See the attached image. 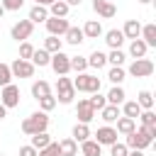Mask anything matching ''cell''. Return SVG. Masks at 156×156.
I'll use <instances>...</instances> for the list:
<instances>
[{"label": "cell", "mask_w": 156, "mask_h": 156, "mask_svg": "<svg viewBox=\"0 0 156 156\" xmlns=\"http://www.w3.org/2000/svg\"><path fill=\"white\" fill-rule=\"evenodd\" d=\"M46 127H49V117H46V112H41V110H37V112H32L29 117H24V122H22V132L24 134H39V132H46Z\"/></svg>", "instance_id": "cell-1"}, {"label": "cell", "mask_w": 156, "mask_h": 156, "mask_svg": "<svg viewBox=\"0 0 156 156\" xmlns=\"http://www.w3.org/2000/svg\"><path fill=\"white\" fill-rule=\"evenodd\" d=\"M73 90L76 93H100V78L98 76H93V73H78L73 80Z\"/></svg>", "instance_id": "cell-2"}, {"label": "cell", "mask_w": 156, "mask_h": 156, "mask_svg": "<svg viewBox=\"0 0 156 156\" xmlns=\"http://www.w3.org/2000/svg\"><path fill=\"white\" fill-rule=\"evenodd\" d=\"M73 98H76V90H73L71 78L58 76V80H56V102H61V105H71Z\"/></svg>", "instance_id": "cell-3"}, {"label": "cell", "mask_w": 156, "mask_h": 156, "mask_svg": "<svg viewBox=\"0 0 156 156\" xmlns=\"http://www.w3.org/2000/svg\"><path fill=\"white\" fill-rule=\"evenodd\" d=\"M127 73L134 76V78H149V76L154 73V61H151V58H134V61L129 63Z\"/></svg>", "instance_id": "cell-4"}, {"label": "cell", "mask_w": 156, "mask_h": 156, "mask_svg": "<svg viewBox=\"0 0 156 156\" xmlns=\"http://www.w3.org/2000/svg\"><path fill=\"white\" fill-rule=\"evenodd\" d=\"M32 32H34V24L29 22V20H20V22H15L12 24V29H10V37L15 39V41H27L29 37H32Z\"/></svg>", "instance_id": "cell-5"}, {"label": "cell", "mask_w": 156, "mask_h": 156, "mask_svg": "<svg viewBox=\"0 0 156 156\" xmlns=\"http://www.w3.org/2000/svg\"><path fill=\"white\" fill-rule=\"evenodd\" d=\"M49 66L54 68V73H56V76H68V73H71V56H68V54H63V51L51 54Z\"/></svg>", "instance_id": "cell-6"}, {"label": "cell", "mask_w": 156, "mask_h": 156, "mask_svg": "<svg viewBox=\"0 0 156 156\" xmlns=\"http://www.w3.org/2000/svg\"><path fill=\"white\" fill-rule=\"evenodd\" d=\"M10 71H12V78H32L37 68L32 66V61H22V58H15V61L10 63Z\"/></svg>", "instance_id": "cell-7"}, {"label": "cell", "mask_w": 156, "mask_h": 156, "mask_svg": "<svg viewBox=\"0 0 156 156\" xmlns=\"http://www.w3.org/2000/svg\"><path fill=\"white\" fill-rule=\"evenodd\" d=\"M0 102H2L7 110L17 107V105H20V88H17L15 83L5 85V88H2V93H0Z\"/></svg>", "instance_id": "cell-8"}, {"label": "cell", "mask_w": 156, "mask_h": 156, "mask_svg": "<svg viewBox=\"0 0 156 156\" xmlns=\"http://www.w3.org/2000/svg\"><path fill=\"white\" fill-rule=\"evenodd\" d=\"M44 24H46V32H49L51 37H63V34H66V29L71 27L66 17H49Z\"/></svg>", "instance_id": "cell-9"}, {"label": "cell", "mask_w": 156, "mask_h": 156, "mask_svg": "<svg viewBox=\"0 0 156 156\" xmlns=\"http://www.w3.org/2000/svg\"><path fill=\"white\" fill-rule=\"evenodd\" d=\"M76 117H78L80 124H90V122L95 119V110L88 105V98L78 100V105H76Z\"/></svg>", "instance_id": "cell-10"}, {"label": "cell", "mask_w": 156, "mask_h": 156, "mask_svg": "<svg viewBox=\"0 0 156 156\" xmlns=\"http://www.w3.org/2000/svg\"><path fill=\"white\" fill-rule=\"evenodd\" d=\"M95 141H98L100 146H112V144L117 141V132H115V127H110V124L98 127V132H95Z\"/></svg>", "instance_id": "cell-11"}, {"label": "cell", "mask_w": 156, "mask_h": 156, "mask_svg": "<svg viewBox=\"0 0 156 156\" xmlns=\"http://www.w3.org/2000/svg\"><path fill=\"white\" fill-rule=\"evenodd\" d=\"M93 10H95L102 20H110V17L117 15V7H115L110 0H93Z\"/></svg>", "instance_id": "cell-12"}, {"label": "cell", "mask_w": 156, "mask_h": 156, "mask_svg": "<svg viewBox=\"0 0 156 156\" xmlns=\"http://www.w3.org/2000/svg\"><path fill=\"white\" fill-rule=\"evenodd\" d=\"M80 29H83V37H85V39H98V37H102V24H100L98 20H88Z\"/></svg>", "instance_id": "cell-13"}, {"label": "cell", "mask_w": 156, "mask_h": 156, "mask_svg": "<svg viewBox=\"0 0 156 156\" xmlns=\"http://www.w3.org/2000/svg\"><path fill=\"white\" fill-rule=\"evenodd\" d=\"M105 44H107L110 49H122V44H124L122 29H107V32H105Z\"/></svg>", "instance_id": "cell-14"}, {"label": "cell", "mask_w": 156, "mask_h": 156, "mask_svg": "<svg viewBox=\"0 0 156 156\" xmlns=\"http://www.w3.org/2000/svg\"><path fill=\"white\" fill-rule=\"evenodd\" d=\"M122 34H124V39H139V34H141V24H139V20H127L124 22V27H122Z\"/></svg>", "instance_id": "cell-15"}, {"label": "cell", "mask_w": 156, "mask_h": 156, "mask_svg": "<svg viewBox=\"0 0 156 156\" xmlns=\"http://www.w3.org/2000/svg\"><path fill=\"white\" fill-rule=\"evenodd\" d=\"M139 39L151 49V46H156V24L151 22V24H141V34H139Z\"/></svg>", "instance_id": "cell-16"}, {"label": "cell", "mask_w": 156, "mask_h": 156, "mask_svg": "<svg viewBox=\"0 0 156 156\" xmlns=\"http://www.w3.org/2000/svg\"><path fill=\"white\" fill-rule=\"evenodd\" d=\"M85 58H88V68L100 71V68L107 66V54H105V51H98V49H95V51H93L90 56H85Z\"/></svg>", "instance_id": "cell-17"}, {"label": "cell", "mask_w": 156, "mask_h": 156, "mask_svg": "<svg viewBox=\"0 0 156 156\" xmlns=\"http://www.w3.org/2000/svg\"><path fill=\"white\" fill-rule=\"evenodd\" d=\"M124 98H127V93H124V88H122V85H112V88H110V93L105 95L107 105H117V107L124 102Z\"/></svg>", "instance_id": "cell-18"}, {"label": "cell", "mask_w": 156, "mask_h": 156, "mask_svg": "<svg viewBox=\"0 0 156 156\" xmlns=\"http://www.w3.org/2000/svg\"><path fill=\"white\" fill-rule=\"evenodd\" d=\"M63 39H66L71 46H78V44H83V41H85V37H83V29H80V27H73V24L66 29Z\"/></svg>", "instance_id": "cell-19"}, {"label": "cell", "mask_w": 156, "mask_h": 156, "mask_svg": "<svg viewBox=\"0 0 156 156\" xmlns=\"http://www.w3.org/2000/svg\"><path fill=\"white\" fill-rule=\"evenodd\" d=\"M119 117H122V112H119V107H117V105H105V107L100 110V119H102V122H107V124L117 122Z\"/></svg>", "instance_id": "cell-20"}, {"label": "cell", "mask_w": 156, "mask_h": 156, "mask_svg": "<svg viewBox=\"0 0 156 156\" xmlns=\"http://www.w3.org/2000/svg\"><path fill=\"white\" fill-rule=\"evenodd\" d=\"M58 154L61 156H78V141H73L71 136L58 141Z\"/></svg>", "instance_id": "cell-21"}, {"label": "cell", "mask_w": 156, "mask_h": 156, "mask_svg": "<svg viewBox=\"0 0 156 156\" xmlns=\"http://www.w3.org/2000/svg\"><path fill=\"white\" fill-rule=\"evenodd\" d=\"M146 51H149V46L141 39H132L129 41V56L132 58H146Z\"/></svg>", "instance_id": "cell-22"}, {"label": "cell", "mask_w": 156, "mask_h": 156, "mask_svg": "<svg viewBox=\"0 0 156 156\" xmlns=\"http://www.w3.org/2000/svg\"><path fill=\"white\" fill-rule=\"evenodd\" d=\"M80 154L83 156H100L102 154V146L95 139H85V141H80Z\"/></svg>", "instance_id": "cell-23"}, {"label": "cell", "mask_w": 156, "mask_h": 156, "mask_svg": "<svg viewBox=\"0 0 156 156\" xmlns=\"http://www.w3.org/2000/svg\"><path fill=\"white\" fill-rule=\"evenodd\" d=\"M32 24H39V22H46L49 20V10L46 7H41V5H34L32 10H29V17H27Z\"/></svg>", "instance_id": "cell-24"}, {"label": "cell", "mask_w": 156, "mask_h": 156, "mask_svg": "<svg viewBox=\"0 0 156 156\" xmlns=\"http://www.w3.org/2000/svg\"><path fill=\"white\" fill-rule=\"evenodd\" d=\"M29 61H32V66H34V68H37V66H39V68H44V66H49L51 54H49V51H44V49H34V54H32V58H29Z\"/></svg>", "instance_id": "cell-25"}, {"label": "cell", "mask_w": 156, "mask_h": 156, "mask_svg": "<svg viewBox=\"0 0 156 156\" xmlns=\"http://www.w3.org/2000/svg\"><path fill=\"white\" fill-rule=\"evenodd\" d=\"M46 95H51V85H49L46 80H34V83H32V98L41 100V98H46Z\"/></svg>", "instance_id": "cell-26"}, {"label": "cell", "mask_w": 156, "mask_h": 156, "mask_svg": "<svg viewBox=\"0 0 156 156\" xmlns=\"http://www.w3.org/2000/svg\"><path fill=\"white\" fill-rule=\"evenodd\" d=\"M122 117H129V119H136L139 117V112H141V107L136 105V100H124L122 102Z\"/></svg>", "instance_id": "cell-27"}, {"label": "cell", "mask_w": 156, "mask_h": 156, "mask_svg": "<svg viewBox=\"0 0 156 156\" xmlns=\"http://www.w3.org/2000/svg\"><path fill=\"white\" fill-rule=\"evenodd\" d=\"M134 129H136V119H129V117H119V119H117V127H115L117 134H124V136H127V134H132Z\"/></svg>", "instance_id": "cell-28"}, {"label": "cell", "mask_w": 156, "mask_h": 156, "mask_svg": "<svg viewBox=\"0 0 156 156\" xmlns=\"http://www.w3.org/2000/svg\"><path fill=\"white\" fill-rule=\"evenodd\" d=\"M46 10H49V17H68V10H71V7H68L63 0H56V2H51Z\"/></svg>", "instance_id": "cell-29"}, {"label": "cell", "mask_w": 156, "mask_h": 156, "mask_svg": "<svg viewBox=\"0 0 156 156\" xmlns=\"http://www.w3.org/2000/svg\"><path fill=\"white\" fill-rule=\"evenodd\" d=\"M124 78H127V71H124L122 66H112V68L107 71V80H110L112 85H122Z\"/></svg>", "instance_id": "cell-30"}, {"label": "cell", "mask_w": 156, "mask_h": 156, "mask_svg": "<svg viewBox=\"0 0 156 156\" xmlns=\"http://www.w3.org/2000/svg\"><path fill=\"white\" fill-rule=\"evenodd\" d=\"M90 136H93V134H90V127H88V124H80V122H78V124L73 127V132H71V139H73V141H85V139H90Z\"/></svg>", "instance_id": "cell-31"}, {"label": "cell", "mask_w": 156, "mask_h": 156, "mask_svg": "<svg viewBox=\"0 0 156 156\" xmlns=\"http://www.w3.org/2000/svg\"><path fill=\"white\" fill-rule=\"evenodd\" d=\"M136 105H139L141 110H154V95H151V90H139Z\"/></svg>", "instance_id": "cell-32"}, {"label": "cell", "mask_w": 156, "mask_h": 156, "mask_svg": "<svg viewBox=\"0 0 156 156\" xmlns=\"http://www.w3.org/2000/svg\"><path fill=\"white\" fill-rule=\"evenodd\" d=\"M49 144H51V136H49L46 132H39V134H32V144H29V146H34L37 151H39V149H44V146H49Z\"/></svg>", "instance_id": "cell-33"}, {"label": "cell", "mask_w": 156, "mask_h": 156, "mask_svg": "<svg viewBox=\"0 0 156 156\" xmlns=\"http://www.w3.org/2000/svg\"><path fill=\"white\" fill-rule=\"evenodd\" d=\"M61 46H63V44H61L58 37H51V34H49V37L44 39V51H49V54H58Z\"/></svg>", "instance_id": "cell-34"}, {"label": "cell", "mask_w": 156, "mask_h": 156, "mask_svg": "<svg viewBox=\"0 0 156 156\" xmlns=\"http://www.w3.org/2000/svg\"><path fill=\"white\" fill-rule=\"evenodd\" d=\"M124 58H127V54L122 49H110V54H107V63H112V66H122Z\"/></svg>", "instance_id": "cell-35"}, {"label": "cell", "mask_w": 156, "mask_h": 156, "mask_svg": "<svg viewBox=\"0 0 156 156\" xmlns=\"http://www.w3.org/2000/svg\"><path fill=\"white\" fill-rule=\"evenodd\" d=\"M139 122H141V127H156V112L154 110H141Z\"/></svg>", "instance_id": "cell-36"}, {"label": "cell", "mask_w": 156, "mask_h": 156, "mask_svg": "<svg viewBox=\"0 0 156 156\" xmlns=\"http://www.w3.org/2000/svg\"><path fill=\"white\" fill-rule=\"evenodd\" d=\"M85 68H88V58L85 56H71V71L85 73Z\"/></svg>", "instance_id": "cell-37"}, {"label": "cell", "mask_w": 156, "mask_h": 156, "mask_svg": "<svg viewBox=\"0 0 156 156\" xmlns=\"http://www.w3.org/2000/svg\"><path fill=\"white\" fill-rule=\"evenodd\" d=\"M12 83V71H10V63H2L0 61V88L10 85Z\"/></svg>", "instance_id": "cell-38"}, {"label": "cell", "mask_w": 156, "mask_h": 156, "mask_svg": "<svg viewBox=\"0 0 156 156\" xmlns=\"http://www.w3.org/2000/svg\"><path fill=\"white\" fill-rule=\"evenodd\" d=\"M88 105H90L95 112H100V110L107 105V100H105V95H100V93H93V98H88Z\"/></svg>", "instance_id": "cell-39"}, {"label": "cell", "mask_w": 156, "mask_h": 156, "mask_svg": "<svg viewBox=\"0 0 156 156\" xmlns=\"http://www.w3.org/2000/svg\"><path fill=\"white\" fill-rule=\"evenodd\" d=\"M56 105H58V102H56V98H54V95H46V98H41V100H39V110H41V112H51Z\"/></svg>", "instance_id": "cell-40"}, {"label": "cell", "mask_w": 156, "mask_h": 156, "mask_svg": "<svg viewBox=\"0 0 156 156\" xmlns=\"http://www.w3.org/2000/svg\"><path fill=\"white\" fill-rule=\"evenodd\" d=\"M37 156H61V154H58V141H51L49 146L39 149V151H37Z\"/></svg>", "instance_id": "cell-41"}, {"label": "cell", "mask_w": 156, "mask_h": 156, "mask_svg": "<svg viewBox=\"0 0 156 156\" xmlns=\"http://www.w3.org/2000/svg\"><path fill=\"white\" fill-rule=\"evenodd\" d=\"M32 54H34V46H32L29 41H22V44H20V58H22V61H29Z\"/></svg>", "instance_id": "cell-42"}, {"label": "cell", "mask_w": 156, "mask_h": 156, "mask_svg": "<svg viewBox=\"0 0 156 156\" xmlns=\"http://www.w3.org/2000/svg\"><path fill=\"white\" fill-rule=\"evenodd\" d=\"M0 5L5 7V12H15L24 5V0H0Z\"/></svg>", "instance_id": "cell-43"}, {"label": "cell", "mask_w": 156, "mask_h": 156, "mask_svg": "<svg viewBox=\"0 0 156 156\" xmlns=\"http://www.w3.org/2000/svg\"><path fill=\"white\" fill-rule=\"evenodd\" d=\"M129 154V149L124 146V144H119V141H115L112 146H110V156H127Z\"/></svg>", "instance_id": "cell-44"}, {"label": "cell", "mask_w": 156, "mask_h": 156, "mask_svg": "<svg viewBox=\"0 0 156 156\" xmlns=\"http://www.w3.org/2000/svg\"><path fill=\"white\" fill-rule=\"evenodd\" d=\"M20 156H37V149L29 146V144L27 146H20Z\"/></svg>", "instance_id": "cell-45"}, {"label": "cell", "mask_w": 156, "mask_h": 156, "mask_svg": "<svg viewBox=\"0 0 156 156\" xmlns=\"http://www.w3.org/2000/svg\"><path fill=\"white\" fill-rule=\"evenodd\" d=\"M34 2H37V5H41V7H49V5H51V2H56V0H34Z\"/></svg>", "instance_id": "cell-46"}, {"label": "cell", "mask_w": 156, "mask_h": 156, "mask_svg": "<svg viewBox=\"0 0 156 156\" xmlns=\"http://www.w3.org/2000/svg\"><path fill=\"white\" fill-rule=\"evenodd\" d=\"M63 2H66L68 7H78V5H80V0H63Z\"/></svg>", "instance_id": "cell-47"}, {"label": "cell", "mask_w": 156, "mask_h": 156, "mask_svg": "<svg viewBox=\"0 0 156 156\" xmlns=\"http://www.w3.org/2000/svg\"><path fill=\"white\" fill-rule=\"evenodd\" d=\"M5 117H7V107L0 102V119H5Z\"/></svg>", "instance_id": "cell-48"}, {"label": "cell", "mask_w": 156, "mask_h": 156, "mask_svg": "<svg viewBox=\"0 0 156 156\" xmlns=\"http://www.w3.org/2000/svg\"><path fill=\"white\" fill-rule=\"evenodd\" d=\"M127 156H144V151H139V149H132Z\"/></svg>", "instance_id": "cell-49"}, {"label": "cell", "mask_w": 156, "mask_h": 156, "mask_svg": "<svg viewBox=\"0 0 156 156\" xmlns=\"http://www.w3.org/2000/svg\"><path fill=\"white\" fill-rule=\"evenodd\" d=\"M2 15H5V7H2V5H0V20H2Z\"/></svg>", "instance_id": "cell-50"}, {"label": "cell", "mask_w": 156, "mask_h": 156, "mask_svg": "<svg viewBox=\"0 0 156 156\" xmlns=\"http://www.w3.org/2000/svg\"><path fill=\"white\" fill-rule=\"evenodd\" d=\"M139 2H141V5H149V2H154V0H139Z\"/></svg>", "instance_id": "cell-51"}, {"label": "cell", "mask_w": 156, "mask_h": 156, "mask_svg": "<svg viewBox=\"0 0 156 156\" xmlns=\"http://www.w3.org/2000/svg\"><path fill=\"white\" fill-rule=\"evenodd\" d=\"M0 156H2V154H0Z\"/></svg>", "instance_id": "cell-52"}]
</instances>
